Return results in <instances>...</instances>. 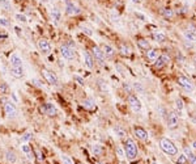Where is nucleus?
Instances as JSON below:
<instances>
[{
	"instance_id": "nucleus-13",
	"label": "nucleus",
	"mask_w": 196,
	"mask_h": 164,
	"mask_svg": "<svg viewBox=\"0 0 196 164\" xmlns=\"http://www.w3.org/2000/svg\"><path fill=\"white\" fill-rule=\"evenodd\" d=\"M92 53H93V57H94V58L97 59L99 63H105V54H103V51H102L98 46H93Z\"/></svg>"
},
{
	"instance_id": "nucleus-14",
	"label": "nucleus",
	"mask_w": 196,
	"mask_h": 164,
	"mask_svg": "<svg viewBox=\"0 0 196 164\" xmlns=\"http://www.w3.org/2000/svg\"><path fill=\"white\" fill-rule=\"evenodd\" d=\"M135 135L143 142H145V141L149 139V135H148L146 130H144L143 127H135Z\"/></svg>"
},
{
	"instance_id": "nucleus-27",
	"label": "nucleus",
	"mask_w": 196,
	"mask_h": 164,
	"mask_svg": "<svg viewBox=\"0 0 196 164\" xmlns=\"http://www.w3.org/2000/svg\"><path fill=\"white\" fill-rule=\"evenodd\" d=\"M153 38H154V41H157V42H164V41H166V36H165L164 33H161V32L153 33Z\"/></svg>"
},
{
	"instance_id": "nucleus-17",
	"label": "nucleus",
	"mask_w": 196,
	"mask_h": 164,
	"mask_svg": "<svg viewBox=\"0 0 196 164\" xmlns=\"http://www.w3.org/2000/svg\"><path fill=\"white\" fill-rule=\"evenodd\" d=\"M84 63L88 68H93V66H94V60L89 53H84Z\"/></svg>"
},
{
	"instance_id": "nucleus-4",
	"label": "nucleus",
	"mask_w": 196,
	"mask_h": 164,
	"mask_svg": "<svg viewBox=\"0 0 196 164\" xmlns=\"http://www.w3.org/2000/svg\"><path fill=\"white\" fill-rule=\"evenodd\" d=\"M39 110H41V113L43 114H47V116H56V113H58V109H56V106L54 104H51V102H46V104H43L39 108Z\"/></svg>"
},
{
	"instance_id": "nucleus-46",
	"label": "nucleus",
	"mask_w": 196,
	"mask_h": 164,
	"mask_svg": "<svg viewBox=\"0 0 196 164\" xmlns=\"http://www.w3.org/2000/svg\"><path fill=\"white\" fill-rule=\"evenodd\" d=\"M188 160H190V163H191V164H196V155H192Z\"/></svg>"
},
{
	"instance_id": "nucleus-40",
	"label": "nucleus",
	"mask_w": 196,
	"mask_h": 164,
	"mask_svg": "<svg viewBox=\"0 0 196 164\" xmlns=\"http://www.w3.org/2000/svg\"><path fill=\"white\" fill-rule=\"evenodd\" d=\"M134 88H135L136 91H139V92H141V93L144 92V88H143V86H140L139 83H135V84H134Z\"/></svg>"
},
{
	"instance_id": "nucleus-22",
	"label": "nucleus",
	"mask_w": 196,
	"mask_h": 164,
	"mask_svg": "<svg viewBox=\"0 0 196 164\" xmlns=\"http://www.w3.org/2000/svg\"><path fill=\"white\" fill-rule=\"evenodd\" d=\"M83 106L85 109H89V110L90 109H94L95 108V101L93 99H85L83 101Z\"/></svg>"
},
{
	"instance_id": "nucleus-21",
	"label": "nucleus",
	"mask_w": 196,
	"mask_h": 164,
	"mask_svg": "<svg viewBox=\"0 0 196 164\" xmlns=\"http://www.w3.org/2000/svg\"><path fill=\"white\" fill-rule=\"evenodd\" d=\"M11 74L14 78H22L24 76V70L22 67H11Z\"/></svg>"
},
{
	"instance_id": "nucleus-18",
	"label": "nucleus",
	"mask_w": 196,
	"mask_h": 164,
	"mask_svg": "<svg viewBox=\"0 0 196 164\" xmlns=\"http://www.w3.org/2000/svg\"><path fill=\"white\" fill-rule=\"evenodd\" d=\"M185 37H186L187 41L195 42L196 41V30H194V28H192V30H186V32H185Z\"/></svg>"
},
{
	"instance_id": "nucleus-5",
	"label": "nucleus",
	"mask_w": 196,
	"mask_h": 164,
	"mask_svg": "<svg viewBox=\"0 0 196 164\" xmlns=\"http://www.w3.org/2000/svg\"><path fill=\"white\" fill-rule=\"evenodd\" d=\"M65 12H67L68 16H77V15L81 12V9L75 4L73 1L67 0V1H65Z\"/></svg>"
},
{
	"instance_id": "nucleus-6",
	"label": "nucleus",
	"mask_w": 196,
	"mask_h": 164,
	"mask_svg": "<svg viewBox=\"0 0 196 164\" xmlns=\"http://www.w3.org/2000/svg\"><path fill=\"white\" fill-rule=\"evenodd\" d=\"M60 53H62L63 58H65L68 60L75 59V49L69 47L68 45H62V47H60Z\"/></svg>"
},
{
	"instance_id": "nucleus-42",
	"label": "nucleus",
	"mask_w": 196,
	"mask_h": 164,
	"mask_svg": "<svg viewBox=\"0 0 196 164\" xmlns=\"http://www.w3.org/2000/svg\"><path fill=\"white\" fill-rule=\"evenodd\" d=\"M16 19L17 20H19V21H21V22H25V21H26V17L25 16H24V15H16Z\"/></svg>"
},
{
	"instance_id": "nucleus-28",
	"label": "nucleus",
	"mask_w": 196,
	"mask_h": 164,
	"mask_svg": "<svg viewBox=\"0 0 196 164\" xmlns=\"http://www.w3.org/2000/svg\"><path fill=\"white\" fill-rule=\"evenodd\" d=\"M161 12H162V16L166 17V19H171V17L174 16V12H173V9H170V8H164Z\"/></svg>"
},
{
	"instance_id": "nucleus-50",
	"label": "nucleus",
	"mask_w": 196,
	"mask_h": 164,
	"mask_svg": "<svg viewBox=\"0 0 196 164\" xmlns=\"http://www.w3.org/2000/svg\"><path fill=\"white\" fill-rule=\"evenodd\" d=\"M77 164H80V163H77Z\"/></svg>"
},
{
	"instance_id": "nucleus-8",
	"label": "nucleus",
	"mask_w": 196,
	"mask_h": 164,
	"mask_svg": "<svg viewBox=\"0 0 196 164\" xmlns=\"http://www.w3.org/2000/svg\"><path fill=\"white\" fill-rule=\"evenodd\" d=\"M128 104H129V106H131V109L134 112H140L141 110V102L135 95L128 96Z\"/></svg>"
},
{
	"instance_id": "nucleus-36",
	"label": "nucleus",
	"mask_w": 196,
	"mask_h": 164,
	"mask_svg": "<svg viewBox=\"0 0 196 164\" xmlns=\"http://www.w3.org/2000/svg\"><path fill=\"white\" fill-rule=\"evenodd\" d=\"M7 92H8V84L1 83L0 84V93H7Z\"/></svg>"
},
{
	"instance_id": "nucleus-15",
	"label": "nucleus",
	"mask_w": 196,
	"mask_h": 164,
	"mask_svg": "<svg viewBox=\"0 0 196 164\" xmlns=\"http://www.w3.org/2000/svg\"><path fill=\"white\" fill-rule=\"evenodd\" d=\"M9 63L11 67H22V59L17 54H12L9 57Z\"/></svg>"
},
{
	"instance_id": "nucleus-12",
	"label": "nucleus",
	"mask_w": 196,
	"mask_h": 164,
	"mask_svg": "<svg viewBox=\"0 0 196 164\" xmlns=\"http://www.w3.org/2000/svg\"><path fill=\"white\" fill-rule=\"evenodd\" d=\"M156 60H157V62H156L154 67L156 68H162L164 66H166L167 63L170 62V58H169V55H166V54H161V55H159Z\"/></svg>"
},
{
	"instance_id": "nucleus-11",
	"label": "nucleus",
	"mask_w": 196,
	"mask_h": 164,
	"mask_svg": "<svg viewBox=\"0 0 196 164\" xmlns=\"http://www.w3.org/2000/svg\"><path fill=\"white\" fill-rule=\"evenodd\" d=\"M166 120H167V126L170 127V129H175V127L178 126V114H177V112H170V113L167 114Z\"/></svg>"
},
{
	"instance_id": "nucleus-48",
	"label": "nucleus",
	"mask_w": 196,
	"mask_h": 164,
	"mask_svg": "<svg viewBox=\"0 0 196 164\" xmlns=\"http://www.w3.org/2000/svg\"><path fill=\"white\" fill-rule=\"evenodd\" d=\"M195 62H196V57H195Z\"/></svg>"
},
{
	"instance_id": "nucleus-37",
	"label": "nucleus",
	"mask_w": 196,
	"mask_h": 164,
	"mask_svg": "<svg viewBox=\"0 0 196 164\" xmlns=\"http://www.w3.org/2000/svg\"><path fill=\"white\" fill-rule=\"evenodd\" d=\"M62 162H63V164H73V162L71 160V157L65 156V155H63V156H62Z\"/></svg>"
},
{
	"instance_id": "nucleus-25",
	"label": "nucleus",
	"mask_w": 196,
	"mask_h": 164,
	"mask_svg": "<svg viewBox=\"0 0 196 164\" xmlns=\"http://www.w3.org/2000/svg\"><path fill=\"white\" fill-rule=\"evenodd\" d=\"M137 45H139V47L143 49V50H149V49H150L149 42H148L146 39H144V38H140V39H139V41H137Z\"/></svg>"
},
{
	"instance_id": "nucleus-10",
	"label": "nucleus",
	"mask_w": 196,
	"mask_h": 164,
	"mask_svg": "<svg viewBox=\"0 0 196 164\" xmlns=\"http://www.w3.org/2000/svg\"><path fill=\"white\" fill-rule=\"evenodd\" d=\"M178 84H179L183 89L188 91V92H192V91H194V86H192V83L186 76H179V78H178Z\"/></svg>"
},
{
	"instance_id": "nucleus-47",
	"label": "nucleus",
	"mask_w": 196,
	"mask_h": 164,
	"mask_svg": "<svg viewBox=\"0 0 196 164\" xmlns=\"http://www.w3.org/2000/svg\"><path fill=\"white\" fill-rule=\"evenodd\" d=\"M192 148H194V150H196V141L192 142Z\"/></svg>"
},
{
	"instance_id": "nucleus-30",
	"label": "nucleus",
	"mask_w": 196,
	"mask_h": 164,
	"mask_svg": "<svg viewBox=\"0 0 196 164\" xmlns=\"http://www.w3.org/2000/svg\"><path fill=\"white\" fill-rule=\"evenodd\" d=\"M175 106H177L178 112H182L183 109H185V104H183V100L180 99V97H178V99L175 100Z\"/></svg>"
},
{
	"instance_id": "nucleus-26",
	"label": "nucleus",
	"mask_w": 196,
	"mask_h": 164,
	"mask_svg": "<svg viewBox=\"0 0 196 164\" xmlns=\"http://www.w3.org/2000/svg\"><path fill=\"white\" fill-rule=\"evenodd\" d=\"M5 159H7L8 163H16L17 157H16V155H14V152H12V151H7V152H5Z\"/></svg>"
},
{
	"instance_id": "nucleus-3",
	"label": "nucleus",
	"mask_w": 196,
	"mask_h": 164,
	"mask_svg": "<svg viewBox=\"0 0 196 164\" xmlns=\"http://www.w3.org/2000/svg\"><path fill=\"white\" fill-rule=\"evenodd\" d=\"M4 113L7 114V117L14 118V117H17L19 112H17L16 105H14L12 101H4Z\"/></svg>"
},
{
	"instance_id": "nucleus-19",
	"label": "nucleus",
	"mask_w": 196,
	"mask_h": 164,
	"mask_svg": "<svg viewBox=\"0 0 196 164\" xmlns=\"http://www.w3.org/2000/svg\"><path fill=\"white\" fill-rule=\"evenodd\" d=\"M21 150H22V152L28 156V159H30V160H33L34 159V156H33V152H32V147L30 146H28V144H22L21 146Z\"/></svg>"
},
{
	"instance_id": "nucleus-24",
	"label": "nucleus",
	"mask_w": 196,
	"mask_h": 164,
	"mask_svg": "<svg viewBox=\"0 0 196 164\" xmlns=\"http://www.w3.org/2000/svg\"><path fill=\"white\" fill-rule=\"evenodd\" d=\"M51 17H52V20H54L55 24H58L60 21V11L56 7L52 8V11H51Z\"/></svg>"
},
{
	"instance_id": "nucleus-44",
	"label": "nucleus",
	"mask_w": 196,
	"mask_h": 164,
	"mask_svg": "<svg viewBox=\"0 0 196 164\" xmlns=\"http://www.w3.org/2000/svg\"><path fill=\"white\" fill-rule=\"evenodd\" d=\"M35 154H37V156H38V160H39V162H42V160H43V155L41 154V151H39V150H35Z\"/></svg>"
},
{
	"instance_id": "nucleus-20",
	"label": "nucleus",
	"mask_w": 196,
	"mask_h": 164,
	"mask_svg": "<svg viewBox=\"0 0 196 164\" xmlns=\"http://www.w3.org/2000/svg\"><path fill=\"white\" fill-rule=\"evenodd\" d=\"M114 131H115V134L119 136V138H124L126 135H127V131H126V129L123 126L120 125H116L115 127H114Z\"/></svg>"
},
{
	"instance_id": "nucleus-2",
	"label": "nucleus",
	"mask_w": 196,
	"mask_h": 164,
	"mask_svg": "<svg viewBox=\"0 0 196 164\" xmlns=\"http://www.w3.org/2000/svg\"><path fill=\"white\" fill-rule=\"evenodd\" d=\"M126 155H127L128 159H135L137 156V147L132 139H127L126 141V147H124Z\"/></svg>"
},
{
	"instance_id": "nucleus-23",
	"label": "nucleus",
	"mask_w": 196,
	"mask_h": 164,
	"mask_svg": "<svg viewBox=\"0 0 196 164\" xmlns=\"http://www.w3.org/2000/svg\"><path fill=\"white\" fill-rule=\"evenodd\" d=\"M101 50L103 51V54L107 55V57H113L114 54H115V50H114L111 46H108V45H103V46L101 47Z\"/></svg>"
},
{
	"instance_id": "nucleus-35",
	"label": "nucleus",
	"mask_w": 196,
	"mask_h": 164,
	"mask_svg": "<svg viewBox=\"0 0 196 164\" xmlns=\"http://www.w3.org/2000/svg\"><path fill=\"white\" fill-rule=\"evenodd\" d=\"M93 152H94V155H101L102 147L99 144H94V146H93Z\"/></svg>"
},
{
	"instance_id": "nucleus-49",
	"label": "nucleus",
	"mask_w": 196,
	"mask_h": 164,
	"mask_svg": "<svg viewBox=\"0 0 196 164\" xmlns=\"http://www.w3.org/2000/svg\"><path fill=\"white\" fill-rule=\"evenodd\" d=\"M42 1H45V0H42Z\"/></svg>"
},
{
	"instance_id": "nucleus-33",
	"label": "nucleus",
	"mask_w": 196,
	"mask_h": 164,
	"mask_svg": "<svg viewBox=\"0 0 196 164\" xmlns=\"http://www.w3.org/2000/svg\"><path fill=\"white\" fill-rule=\"evenodd\" d=\"M183 152H185V155L187 156V159H190V157L194 155V154H192V150L188 147V146H185V147H183Z\"/></svg>"
},
{
	"instance_id": "nucleus-9",
	"label": "nucleus",
	"mask_w": 196,
	"mask_h": 164,
	"mask_svg": "<svg viewBox=\"0 0 196 164\" xmlns=\"http://www.w3.org/2000/svg\"><path fill=\"white\" fill-rule=\"evenodd\" d=\"M37 46L39 49V51L41 53H43V54H49L50 51H51V45H50V42L47 41V39H45V38H41L39 41L37 42Z\"/></svg>"
},
{
	"instance_id": "nucleus-1",
	"label": "nucleus",
	"mask_w": 196,
	"mask_h": 164,
	"mask_svg": "<svg viewBox=\"0 0 196 164\" xmlns=\"http://www.w3.org/2000/svg\"><path fill=\"white\" fill-rule=\"evenodd\" d=\"M159 147H161V150L164 151L165 154L170 155V156H175L178 154V148L175 147V144L167 138H162L161 141H159Z\"/></svg>"
},
{
	"instance_id": "nucleus-41",
	"label": "nucleus",
	"mask_w": 196,
	"mask_h": 164,
	"mask_svg": "<svg viewBox=\"0 0 196 164\" xmlns=\"http://www.w3.org/2000/svg\"><path fill=\"white\" fill-rule=\"evenodd\" d=\"M116 154H118V156H119V157H124L126 156V152H123V150L120 147L116 148Z\"/></svg>"
},
{
	"instance_id": "nucleus-7",
	"label": "nucleus",
	"mask_w": 196,
	"mask_h": 164,
	"mask_svg": "<svg viewBox=\"0 0 196 164\" xmlns=\"http://www.w3.org/2000/svg\"><path fill=\"white\" fill-rule=\"evenodd\" d=\"M42 75L46 79L47 83L51 84V86H56L58 84V78H56V75L54 72L49 71V70H42Z\"/></svg>"
},
{
	"instance_id": "nucleus-39",
	"label": "nucleus",
	"mask_w": 196,
	"mask_h": 164,
	"mask_svg": "<svg viewBox=\"0 0 196 164\" xmlns=\"http://www.w3.org/2000/svg\"><path fill=\"white\" fill-rule=\"evenodd\" d=\"M0 25H1V26H8V25H9V21L5 19V17H0Z\"/></svg>"
},
{
	"instance_id": "nucleus-34",
	"label": "nucleus",
	"mask_w": 196,
	"mask_h": 164,
	"mask_svg": "<svg viewBox=\"0 0 196 164\" xmlns=\"http://www.w3.org/2000/svg\"><path fill=\"white\" fill-rule=\"evenodd\" d=\"M32 138H33V134H32V133H25V134H24V136L21 138V142H29Z\"/></svg>"
},
{
	"instance_id": "nucleus-29",
	"label": "nucleus",
	"mask_w": 196,
	"mask_h": 164,
	"mask_svg": "<svg viewBox=\"0 0 196 164\" xmlns=\"http://www.w3.org/2000/svg\"><path fill=\"white\" fill-rule=\"evenodd\" d=\"M0 7L5 11H11V1L9 0H0Z\"/></svg>"
},
{
	"instance_id": "nucleus-32",
	"label": "nucleus",
	"mask_w": 196,
	"mask_h": 164,
	"mask_svg": "<svg viewBox=\"0 0 196 164\" xmlns=\"http://www.w3.org/2000/svg\"><path fill=\"white\" fill-rule=\"evenodd\" d=\"M187 162H188V159H187V156L185 154L183 155H179L177 159V164H187Z\"/></svg>"
},
{
	"instance_id": "nucleus-45",
	"label": "nucleus",
	"mask_w": 196,
	"mask_h": 164,
	"mask_svg": "<svg viewBox=\"0 0 196 164\" xmlns=\"http://www.w3.org/2000/svg\"><path fill=\"white\" fill-rule=\"evenodd\" d=\"M123 87H124V89H126V91H127V92H128V93H132V88H131V87H129V86H128V84H127V83H126V84H124V86H123Z\"/></svg>"
},
{
	"instance_id": "nucleus-38",
	"label": "nucleus",
	"mask_w": 196,
	"mask_h": 164,
	"mask_svg": "<svg viewBox=\"0 0 196 164\" xmlns=\"http://www.w3.org/2000/svg\"><path fill=\"white\" fill-rule=\"evenodd\" d=\"M83 33H85V34H86V36H89V37H92V36H93L92 29L86 28V26H83Z\"/></svg>"
},
{
	"instance_id": "nucleus-43",
	"label": "nucleus",
	"mask_w": 196,
	"mask_h": 164,
	"mask_svg": "<svg viewBox=\"0 0 196 164\" xmlns=\"http://www.w3.org/2000/svg\"><path fill=\"white\" fill-rule=\"evenodd\" d=\"M75 80H76L78 84H81V86H84V79H83V78H80V76H77V75H76V76H75Z\"/></svg>"
},
{
	"instance_id": "nucleus-31",
	"label": "nucleus",
	"mask_w": 196,
	"mask_h": 164,
	"mask_svg": "<svg viewBox=\"0 0 196 164\" xmlns=\"http://www.w3.org/2000/svg\"><path fill=\"white\" fill-rule=\"evenodd\" d=\"M120 53H122L123 55L128 57L129 54H131V50H129V47L126 46V45H120Z\"/></svg>"
},
{
	"instance_id": "nucleus-16",
	"label": "nucleus",
	"mask_w": 196,
	"mask_h": 164,
	"mask_svg": "<svg viewBox=\"0 0 196 164\" xmlns=\"http://www.w3.org/2000/svg\"><path fill=\"white\" fill-rule=\"evenodd\" d=\"M158 57H159V53L156 49H149V50H146V58L149 60H156Z\"/></svg>"
}]
</instances>
